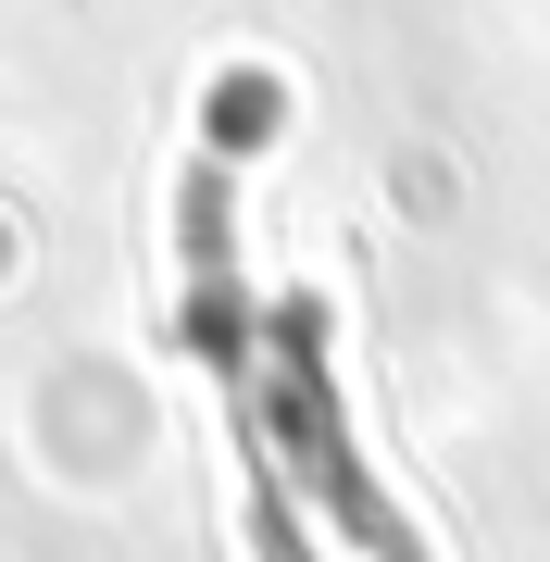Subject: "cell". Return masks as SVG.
<instances>
[{
	"label": "cell",
	"instance_id": "obj_1",
	"mask_svg": "<svg viewBox=\"0 0 550 562\" xmlns=\"http://www.w3.org/2000/svg\"><path fill=\"white\" fill-rule=\"evenodd\" d=\"M188 350H213L225 401H238V450H250V487H263L276 562H313V538H338L350 562H401L363 462L338 450L313 301H263L238 262V162L225 150L188 176Z\"/></svg>",
	"mask_w": 550,
	"mask_h": 562
}]
</instances>
